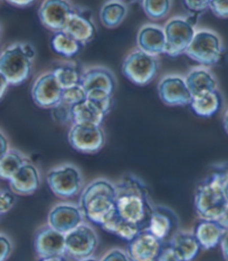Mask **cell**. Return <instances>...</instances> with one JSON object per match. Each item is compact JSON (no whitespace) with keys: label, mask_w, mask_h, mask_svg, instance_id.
<instances>
[{"label":"cell","mask_w":228,"mask_h":261,"mask_svg":"<svg viewBox=\"0 0 228 261\" xmlns=\"http://www.w3.org/2000/svg\"><path fill=\"white\" fill-rule=\"evenodd\" d=\"M35 250L39 258L65 256V234L54 230L50 225L40 228L35 236Z\"/></svg>","instance_id":"cell-19"},{"label":"cell","mask_w":228,"mask_h":261,"mask_svg":"<svg viewBox=\"0 0 228 261\" xmlns=\"http://www.w3.org/2000/svg\"><path fill=\"white\" fill-rule=\"evenodd\" d=\"M51 45L54 51L66 58H72L79 55L84 46L80 41H77L75 38L64 32L54 34L51 40Z\"/></svg>","instance_id":"cell-30"},{"label":"cell","mask_w":228,"mask_h":261,"mask_svg":"<svg viewBox=\"0 0 228 261\" xmlns=\"http://www.w3.org/2000/svg\"><path fill=\"white\" fill-rule=\"evenodd\" d=\"M183 4L188 10V17L196 23L199 16L209 9V2H184Z\"/></svg>","instance_id":"cell-34"},{"label":"cell","mask_w":228,"mask_h":261,"mask_svg":"<svg viewBox=\"0 0 228 261\" xmlns=\"http://www.w3.org/2000/svg\"><path fill=\"white\" fill-rule=\"evenodd\" d=\"M36 50L32 44L16 43L0 54V73L9 85H20L33 73Z\"/></svg>","instance_id":"cell-4"},{"label":"cell","mask_w":228,"mask_h":261,"mask_svg":"<svg viewBox=\"0 0 228 261\" xmlns=\"http://www.w3.org/2000/svg\"><path fill=\"white\" fill-rule=\"evenodd\" d=\"M51 72L55 76L57 83L63 90L81 84L83 70H81L80 66L76 63H63L54 67Z\"/></svg>","instance_id":"cell-29"},{"label":"cell","mask_w":228,"mask_h":261,"mask_svg":"<svg viewBox=\"0 0 228 261\" xmlns=\"http://www.w3.org/2000/svg\"><path fill=\"white\" fill-rule=\"evenodd\" d=\"M81 85L89 100H101L113 96L117 87L116 76L104 66H92L83 70Z\"/></svg>","instance_id":"cell-9"},{"label":"cell","mask_w":228,"mask_h":261,"mask_svg":"<svg viewBox=\"0 0 228 261\" xmlns=\"http://www.w3.org/2000/svg\"><path fill=\"white\" fill-rule=\"evenodd\" d=\"M63 32L80 41L82 45L91 43L97 36L98 32L91 10L85 8H73L65 23Z\"/></svg>","instance_id":"cell-13"},{"label":"cell","mask_w":228,"mask_h":261,"mask_svg":"<svg viewBox=\"0 0 228 261\" xmlns=\"http://www.w3.org/2000/svg\"><path fill=\"white\" fill-rule=\"evenodd\" d=\"M80 209L88 221L102 225L116 212V185L106 179H98L84 188Z\"/></svg>","instance_id":"cell-3"},{"label":"cell","mask_w":228,"mask_h":261,"mask_svg":"<svg viewBox=\"0 0 228 261\" xmlns=\"http://www.w3.org/2000/svg\"><path fill=\"white\" fill-rule=\"evenodd\" d=\"M11 191L19 195H31L40 187V173L31 162H27L9 181Z\"/></svg>","instance_id":"cell-22"},{"label":"cell","mask_w":228,"mask_h":261,"mask_svg":"<svg viewBox=\"0 0 228 261\" xmlns=\"http://www.w3.org/2000/svg\"><path fill=\"white\" fill-rule=\"evenodd\" d=\"M196 22L189 17L177 16L164 26L166 36V53L170 57H178L187 50L196 34Z\"/></svg>","instance_id":"cell-7"},{"label":"cell","mask_w":228,"mask_h":261,"mask_svg":"<svg viewBox=\"0 0 228 261\" xmlns=\"http://www.w3.org/2000/svg\"><path fill=\"white\" fill-rule=\"evenodd\" d=\"M168 243L181 261L195 260L201 250L194 232H187V231H178Z\"/></svg>","instance_id":"cell-24"},{"label":"cell","mask_w":228,"mask_h":261,"mask_svg":"<svg viewBox=\"0 0 228 261\" xmlns=\"http://www.w3.org/2000/svg\"><path fill=\"white\" fill-rule=\"evenodd\" d=\"M224 104L223 95L217 90L191 99L190 108L200 117H212L221 110Z\"/></svg>","instance_id":"cell-26"},{"label":"cell","mask_w":228,"mask_h":261,"mask_svg":"<svg viewBox=\"0 0 228 261\" xmlns=\"http://www.w3.org/2000/svg\"><path fill=\"white\" fill-rule=\"evenodd\" d=\"M100 261H131L128 253L121 249H112Z\"/></svg>","instance_id":"cell-39"},{"label":"cell","mask_w":228,"mask_h":261,"mask_svg":"<svg viewBox=\"0 0 228 261\" xmlns=\"http://www.w3.org/2000/svg\"><path fill=\"white\" fill-rule=\"evenodd\" d=\"M27 162L28 160L22 153L17 150H9L0 160V179L9 182Z\"/></svg>","instance_id":"cell-31"},{"label":"cell","mask_w":228,"mask_h":261,"mask_svg":"<svg viewBox=\"0 0 228 261\" xmlns=\"http://www.w3.org/2000/svg\"><path fill=\"white\" fill-rule=\"evenodd\" d=\"M72 124H84V125L101 126L105 115L102 113L97 105L89 99L72 106L71 109Z\"/></svg>","instance_id":"cell-25"},{"label":"cell","mask_w":228,"mask_h":261,"mask_svg":"<svg viewBox=\"0 0 228 261\" xmlns=\"http://www.w3.org/2000/svg\"><path fill=\"white\" fill-rule=\"evenodd\" d=\"M39 261H67L64 256L62 257H50V258H40Z\"/></svg>","instance_id":"cell-46"},{"label":"cell","mask_w":228,"mask_h":261,"mask_svg":"<svg viewBox=\"0 0 228 261\" xmlns=\"http://www.w3.org/2000/svg\"><path fill=\"white\" fill-rule=\"evenodd\" d=\"M209 9L218 18H228V2H209Z\"/></svg>","instance_id":"cell-37"},{"label":"cell","mask_w":228,"mask_h":261,"mask_svg":"<svg viewBox=\"0 0 228 261\" xmlns=\"http://www.w3.org/2000/svg\"><path fill=\"white\" fill-rule=\"evenodd\" d=\"M141 5L143 11L150 19L159 20L164 19L169 14L172 2H168V0H165V2H150V0H146V2H142Z\"/></svg>","instance_id":"cell-32"},{"label":"cell","mask_w":228,"mask_h":261,"mask_svg":"<svg viewBox=\"0 0 228 261\" xmlns=\"http://www.w3.org/2000/svg\"><path fill=\"white\" fill-rule=\"evenodd\" d=\"M8 4L16 6V7L25 8V7H27V6L33 5L34 2H29V0H22V2H19V0H16V2H8Z\"/></svg>","instance_id":"cell-45"},{"label":"cell","mask_w":228,"mask_h":261,"mask_svg":"<svg viewBox=\"0 0 228 261\" xmlns=\"http://www.w3.org/2000/svg\"><path fill=\"white\" fill-rule=\"evenodd\" d=\"M73 8L72 4L65 0H46L38 10L39 20L54 33L63 32Z\"/></svg>","instance_id":"cell-17"},{"label":"cell","mask_w":228,"mask_h":261,"mask_svg":"<svg viewBox=\"0 0 228 261\" xmlns=\"http://www.w3.org/2000/svg\"><path fill=\"white\" fill-rule=\"evenodd\" d=\"M146 230L152 233L155 238L167 243L179 231V218L170 207L154 205Z\"/></svg>","instance_id":"cell-16"},{"label":"cell","mask_w":228,"mask_h":261,"mask_svg":"<svg viewBox=\"0 0 228 261\" xmlns=\"http://www.w3.org/2000/svg\"><path fill=\"white\" fill-rule=\"evenodd\" d=\"M138 49L149 55L158 56L166 53V36L164 27L157 23H146L136 35Z\"/></svg>","instance_id":"cell-20"},{"label":"cell","mask_w":228,"mask_h":261,"mask_svg":"<svg viewBox=\"0 0 228 261\" xmlns=\"http://www.w3.org/2000/svg\"><path fill=\"white\" fill-rule=\"evenodd\" d=\"M9 143L8 139L6 138V135L0 130V160H2L6 154L9 151Z\"/></svg>","instance_id":"cell-41"},{"label":"cell","mask_w":228,"mask_h":261,"mask_svg":"<svg viewBox=\"0 0 228 261\" xmlns=\"http://www.w3.org/2000/svg\"><path fill=\"white\" fill-rule=\"evenodd\" d=\"M71 109H72V106H69V105H66L61 102L58 105H56L55 108L52 109L53 118L56 122L62 123V124L72 123Z\"/></svg>","instance_id":"cell-35"},{"label":"cell","mask_w":228,"mask_h":261,"mask_svg":"<svg viewBox=\"0 0 228 261\" xmlns=\"http://www.w3.org/2000/svg\"><path fill=\"white\" fill-rule=\"evenodd\" d=\"M165 245L148 230H142L129 241L127 253L131 261H159Z\"/></svg>","instance_id":"cell-14"},{"label":"cell","mask_w":228,"mask_h":261,"mask_svg":"<svg viewBox=\"0 0 228 261\" xmlns=\"http://www.w3.org/2000/svg\"><path fill=\"white\" fill-rule=\"evenodd\" d=\"M158 69V57L149 55L140 49L131 51L122 63L123 75L140 86L150 84L157 75Z\"/></svg>","instance_id":"cell-8"},{"label":"cell","mask_w":228,"mask_h":261,"mask_svg":"<svg viewBox=\"0 0 228 261\" xmlns=\"http://www.w3.org/2000/svg\"><path fill=\"white\" fill-rule=\"evenodd\" d=\"M185 80L193 98L218 90L216 77L211 70L203 66L191 68Z\"/></svg>","instance_id":"cell-21"},{"label":"cell","mask_w":228,"mask_h":261,"mask_svg":"<svg viewBox=\"0 0 228 261\" xmlns=\"http://www.w3.org/2000/svg\"><path fill=\"white\" fill-rule=\"evenodd\" d=\"M13 251V245L8 237L0 233V261H7Z\"/></svg>","instance_id":"cell-38"},{"label":"cell","mask_w":228,"mask_h":261,"mask_svg":"<svg viewBox=\"0 0 228 261\" xmlns=\"http://www.w3.org/2000/svg\"><path fill=\"white\" fill-rule=\"evenodd\" d=\"M80 261H98V260H97V259H94V258H92V257H89V258L83 259V260H80Z\"/></svg>","instance_id":"cell-48"},{"label":"cell","mask_w":228,"mask_h":261,"mask_svg":"<svg viewBox=\"0 0 228 261\" xmlns=\"http://www.w3.org/2000/svg\"><path fill=\"white\" fill-rule=\"evenodd\" d=\"M128 15V6L123 2H107L100 10L101 22L107 28L121 25Z\"/></svg>","instance_id":"cell-28"},{"label":"cell","mask_w":228,"mask_h":261,"mask_svg":"<svg viewBox=\"0 0 228 261\" xmlns=\"http://www.w3.org/2000/svg\"><path fill=\"white\" fill-rule=\"evenodd\" d=\"M0 217H2V215H0Z\"/></svg>","instance_id":"cell-51"},{"label":"cell","mask_w":228,"mask_h":261,"mask_svg":"<svg viewBox=\"0 0 228 261\" xmlns=\"http://www.w3.org/2000/svg\"><path fill=\"white\" fill-rule=\"evenodd\" d=\"M228 231L217 220L201 219L197 222L194 234L203 250H211L221 243Z\"/></svg>","instance_id":"cell-23"},{"label":"cell","mask_w":228,"mask_h":261,"mask_svg":"<svg viewBox=\"0 0 228 261\" xmlns=\"http://www.w3.org/2000/svg\"><path fill=\"white\" fill-rule=\"evenodd\" d=\"M224 44L219 35L211 29L196 31L185 54L194 62L206 66L217 65L224 55Z\"/></svg>","instance_id":"cell-5"},{"label":"cell","mask_w":228,"mask_h":261,"mask_svg":"<svg viewBox=\"0 0 228 261\" xmlns=\"http://www.w3.org/2000/svg\"><path fill=\"white\" fill-rule=\"evenodd\" d=\"M217 221L228 231V205H227L226 209L224 210V212L221 213L220 217L217 219Z\"/></svg>","instance_id":"cell-43"},{"label":"cell","mask_w":228,"mask_h":261,"mask_svg":"<svg viewBox=\"0 0 228 261\" xmlns=\"http://www.w3.org/2000/svg\"><path fill=\"white\" fill-rule=\"evenodd\" d=\"M66 254L76 260L89 258L98 248V234L91 225L82 223L65 234Z\"/></svg>","instance_id":"cell-10"},{"label":"cell","mask_w":228,"mask_h":261,"mask_svg":"<svg viewBox=\"0 0 228 261\" xmlns=\"http://www.w3.org/2000/svg\"><path fill=\"white\" fill-rule=\"evenodd\" d=\"M8 86H9V83L5 79V76L0 73V100H2L3 97L5 96L6 92L8 90Z\"/></svg>","instance_id":"cell-42"},{"label":"cell","mask_w":228,"mask_h":261,"mask_svg":"<svg viewBox=\"0 0 228 261\" xmlns=\"http://www.w3.org/2000/svg\"><path fill=\"white\" fill-rule=\"evenodd\" d=\"M220 245H221V251H223L224 258L226 261H228V232L224 237V239L221 240Z\"/></svg>","instance_id":"cell-44"},{"label":"cell","mask_w":228,"mask_h":261,"mask_svg":"<svg viewBox=\"0 0 228 261\" xmlns=\"http://www.w3.org/2000/svg\"><path fill=\"white\" fill-rule=\"evenodd\" d=\"M46 182L56 197L70 199L79 194L84 180L81 170L76 165L65 163L47 172Z\"/></svg>","instance_id":"cell-6"},{"label":"cell","mask_w":228,"mask_h":261,"mask_svg":"<svg viewBox=\"0 0 228 261\" xmlns=\"http://www.w3.org/2000/svg\"><path fill=\"white\" fill-rule=\"evenodd\" d=\"M80 206L72 203L56 204L49 213V225L61 233H69L83 223Z\"/></svg>","instance_id":"cell-18"},{"label":"cell","mask_w":228,"mask_h":261,"mask_svg":"<svg viewBox=\"0 0 228 261\" xmlns=\"http://www.w3.org/2000/svg\"><path fill=\"white\" fill-rule=\"evenodd\" d=\"M16 202V197L13 191L9 190H2L0 191V215H5L11 207L14 206Z\"/></svg>","instance_id":"cell-36"},{"label":"cell","mask_w":228,"mask_h":261,"mask_svg":"<svg viewBox=\"0 0 228 261\" xmlns=\"http://www.w3.org/2000/svg\"><path fill=\"white\" fill-rule=\"evenodd\" d=\"M228 162L215 164L198 185L195 193V207L201 219L217 220L227 207L226 186Z\"/></svg>","instance_id":"cell-2"},{"label":"cell","mask_w":228,"mask_h":261,"mask_svg":"<svg viewBox=\"0 0 228 261\" xmlns=\"http://www.w3.org/2000/svg\"><path fill=\"white\" fill-rule=\"evenodd\" d=\"M101 228L107 231V232L116 234L120 237V238L127 240L128 242L133 239L140 231H142L136 224L123 220V219L118 215L117 209L116 212L107 219Z\"/></svg>","instance_id":"cell-27"},{"label":"cell","mask_w":228,"mask_h":261,"mask_svg":"<svg viewBox=\"0 0 228 261\" xmlns=\"http://www.w3.org/2000/svg\"><path fill=\"white\" fill-rule=\"evenodd\" d=\"M85 99H86V93L84 91L82 85L80 84V85L63 90L61 102L69 106H74Z\"/></svg>","instance_id":"cell-33"},{"label":"cell","mask_w":228,"mask_h":261,"mask_svg":"<svg viewBox=\"0 0 228 261\" xmlns=\"http://www.w3.org/2000/svg\"><path fill=\"white\" fill-rule=\"evenodd\" d=\"M159 261H181L179 259V257L177 256V253L175 252V250L170 247L169 243H166L165 248L163 252L160 254Z\"/></svg>","instance_id":"cell-40"},{"label":"cell","mask_w":228,"mask_h":261,"mask_svg":"<svg viewBox=\"0 0 228 261\" xmlns=\"http://www.w3.org/2000/svg\"><path fill=\"white\" fill-rule=\"evenodd\" d=\"M0 40H2V27H0Z\"/></svg>","instance_id":"cell-50"},{"label":"cell","mask_w":228,"mask_h":261,"mask_svg":"<svg viewBox=\"0 0 228 261\" xmlns=\"http://www.w3.org/2000/svg\"><path fill=\"white\" fill-rule=\"evenodd\" d=\"M63 88L59 86L55 76L51 72L39 75L32 87L34 103L41 109H54L61 103Z\"/></svg>","instance_id":"cell-12"},{"label":"cell","mask_w":228,"mask_h":261,"mask_svg":"<svg viewBox=\"0 0 228 261\" xmlns=\"http://www.w3.org/2000/svg\"><path fill=\"white\" fill-rule=\"evenodd\" d=\"M226 199H227V202H228V182H227V186H226Z\"/></svg>","instance_id":"cell-49"},{"label":"cell","mask_w":228,"mask_h":261,"mask_svg":"<svg viewBox=\"0 0 228 261\" xmlns=\"http://www.w3.org/2000/svg\"><path fill=\"white\" fill-rule=\"evenodd\" d=\"M223 124H224V128L226 130V133L228 134V110L226 111L224 118H223Z\"/></svg>","instance_id":"cell-47"},{"label":"cell","mask_w":228,"mask_h":261,"mask_svg":"<svg viewBox=\"0 0 228 261\" xmlns=\"http://www.w3.org/2000/svg\"><path fill=\"white\" fill-rule=\"evenodd\" d=\"M158 94L160 99L168 106L190 105L193 99L185 77L176 74L166 75L160 80Z\"/></svg>","instance_id":"cell-15"},{"label":"cell","mask_w":228,"mask_h":261,"mask_svg":"<svg viewBox=\"0 0 228 261\" xmlns=\"http://www.w3.org/2000/svg\"><path fill=\"white\" fill-rule=\"evenodd\" d=\"M69 143L82 153H97L105 144V133L101 126L72 124L69 130Z\"/></svg>","instance_id":"cell-11"},{"label":"cell","mask_w":228,"mask_h":261,"mask_svg":"<svg viewBox=\"0 0 228 261\" xmlns=\"http://www.w3.org/2000/svg\"><path fill=\"white\" fill-rule=\"evenodd\" d=\"M114 185L118 215L123 220L146 230L154 207L146 183L136 175L127 173Z\"/></svg>","instance_id":"cell-1"}]
</instances>
